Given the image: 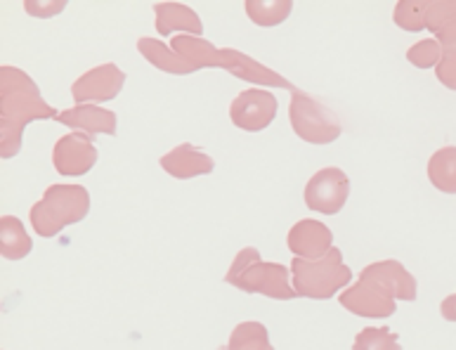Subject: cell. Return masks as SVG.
<instances>
[{
	"label": "cell",
	"mask_w": 456,
	"mask_h": 350,
	"mask_svg": "<svg viewBox=\"0 0 456 350\" xmlns=\"http://www.w3.org/2000/svg\"><path fill=\"white\" fill-rule=\"evenodd\" d=\"M416 280L402 263L379 261L360 273V280L347 287L338 303L353 315L386 320L395 313V301H416Z\"/></svg>",
	"instance_id": "6da1fadb"
},
{
	"label": "cell",
	"mask_w": 456,
	"mask_h": 350,
	"mask_svg": "<svg viewBox=\"0 0 456 350\" xmlns=\"http://www.w3.org/2000/svg\"><path fill=\"white\" fill-rule=\"evenodd\" d=\"M60 117L41 97V90L27 71L17 67L0 69V157L12 159L21 150V135L31 121Z\"/></svg>",
	"instance_id": "7a4b0ae2"
},
{
	"label": "cell",
	"mask_w": 456,
	"mask_h": 350,
	"mask_svg": "<svg viewBox=\"0 0 456 350\" xmlns=\"http://www.w3.org/2000/svg\"><path fill=\"white\" fill-rule=\"evenodd\" d=\"M171 48L175 50L177 55L183 57L184 64L190 74L199 69H208V67H216V69H225L232 76H237L241 81L258 83V85H270V88H284L289 93H296V85L289 83L284 76H280L274 69L265 67V64L256 62L251 57H246L244 53L232 48H216L213 43H208L201 36H175L171 43Z\"/></svg>",
	"instance_id": "3957f363"
},
{
	"label": "cell",
	"mask_w": 456,
	"mask_h": 350,
	"mask_svg": "<svg viewBox=\"0 0 456 350\" xmlns=\"http://www.w3.org/2000/svg\"><path fill=\"white\" fill-rule=\"evenodd\" d=\"M225 281L246 294H263L274 301H291L298 296L289 281V268L281 263H265L258 248L253 247L239 251L227 270Z\"/></svg>",
	"instance_id": "277c9868"
},
{
	"label": "cell",
	"mask_w": 456,
	"mask_h": 350,
	"mask_svg": "<svg viewBox=\"0 0 456 350\" xmlns=\"http://www.w3.org/2000/svg\"><path fill=\"white\" fill-rule=\"evenodd\" d=\"M90 211V194L81 185H50L31 207V225L45 240L60 234L64 227L81 223Z\"/></svg>",
	"instance_id": "5b68a950"
},
{
	"label": "cell",
	"mask_w": 456,
	"mask_h": 350,
	"mask_svg": "<svg viewBox=\"0 0 456 350\" xmlns=\"http://www.w3.org/2000/svg\"><path fill=\"white\" fill-rule=\"evenodd\" d=\"M350 280H353V270L343 263L341 248L336 247L317 261H307V258L291 261L293 289L296 294L305 298H314V301L331 298L336 291L346 289Z\"/></svg>",
	"instance_id": "8992f818"
},
{
	"label": "cell",
	"mask_w": 456,
	"mask_h": 350,
	"mask_svg": "<svg viewBox=\"0 0 456 350\" xmlns=\"http://www.w3.org/2000/svg\"><path fill=\"white\" fill-rule=\"evenodd\" d=\"M291 128L300 140L310 144H329L341 138V124L334 117V111L313 95H305L303 90L291 93Z\"/></svg>",
	"instance_id": "52a82bcc"
},
{
	"label": "cell",
	"mask_w": 456,
	"mask_h": 350,
	"mask_svg": "<svg viewBox=\"0 0 456 350\" xmlns=\"http://www.w3.org/2000/svg\"><path fill=\"white\" fill-rule=\"evenodd\" d=\"M347 194H350V180H347L346 173L341 168H322L307 180L305 185V204L307 208H313L317 213H324V216H334V213L341 211L346 207Z\"/></svg>",
	"instance_id": "ba28073f"
},
{
	"label": "cell",
	"mask_w": 456,
	"mask_h": 350,
	"mask_svg": "<svg viewBox=\"0 0 456 350\" xmlns=\"http://www.w3.org/2000/svg\"><path fill=\"white\" fill-rule=\"evenodd\" d=\"M274 117H277V97L270 90L248 88L239 93L230 104L232 124L241 131H265L274 121Z\"/></svg>",
	"instance_id": "9c48e42d"
},
{
	"label": "cell",
	"mask_w": 456,
	"mask_h": 350,
	"mask_svg": "<svg viewBox=\"0 0 456 350\" xmlns=\"http://www.w3.org/2000/svg\"><path fill=\"white\" fill-rule=\"evenodd\" d=\"M126 74L116 64H100L74 81L71 85V97L76 104L110 102L123 90Z\"/></svg>",
	"instance_id": "30bf717a"
},
{
	"label": "cell",
	"mask_w": 456,
	"mask_h": 350,
	"mask_svg": "<svg viewBox=\"0 0 456 350\" xmlns=\"http://www.w3.org/2000/svg\"><path fill=\"white\" fill-rule=\"evenodd\" d=\"M95 144L83 133H69L57 140L53 150V164L61 175H86L95 166Z\"/></svg>",
	"instance_id": "8fae6325"
},
{
	"label": "cell",
	"mask_w": 456,
	"mask_h": 350,
	"mask_svg": "<svg viewBox=\"0 0 456 350\" xmlns=\"http://www.w3.org/2000/svg\"><path fill=\"white\" fill-rule=\"evenodd\" d=\"M331 241L334 234L324 223L313 218L298 220L296 225L289 230L286 237V247L289 251L296 254V258H307V261H317L322 256H327L331 251Z\"/></svg>",
	"instance_id": "7c38bea8"
},
{
	"label": "cell",
	"mask_w": 456,
	"mask_h": 350,
	"mask_svg": "<svg viewBox=\"0 0 456 350\" xmlns=\"http://www.w3.org/2000/svg\"><path fill=\"white\" fill-rule=\"evenodd\" d=\"M57 124L67 126L74 133H83V135H116V114L110 110H104L100 104H74L71 110L61 111L55 118Z\"/></svg>",
	"instance_id": "4fadbf2b"
},
{
	"label": "cell",
	"mask_w": 456,
	"mask_h": 350,
	"mask_svg": "<svg viewBox=\"0 0 456 350\" xmlns=\"http://www.w3.org/2000/svg\"><path fill=\"white\" fill-rule=\"evenodd\" d=\"M159 164H161V168H164L168 175H173V178L177 180L208 175V173H213V168H216V161L190 142L177 144L175 150H171L168 154L161 157Z\"/></svg>",
	"instance_id": "5bb4252c"
},
{
	"label": "cell",
	"mask_w": 456,
	"mask_h": 350,
	"mask_svg": "<svg viewBox=\"0 0 456 350\" xmlns=\"http://www.w3.org/2000/svg\"><path fill=\"white\" fill-rule=\"evenodd\" d=\"M154 24H157L159 36H171L173 31H184L190 36L204 34V24L199 14L184 3H173V0H161L154 5Z\"/></svg>",
	"instance_id": "9a60e30c"
},
{
	"label": "cell",
	"mask_w": 456,
	"mask_h": 350,
	"mask_svg": "<svg viewBox=\"0 0 456 350\" xmlns=\"http://www.w3.org/2000/svg\"><path fill=\"white\" fill-rule=\"evenodd\" d=\"M34 241L24 230L20 218L14 216H3L0 218V254L7 261H20L24 256L31 254Z\"/></svg>",
	"instance_id": "2e32d148"
},
{
	"label": "cell",
	"mask_w": 456,
	"mask_h": 350,
	"mask_svg": "<svg viewBox=\"0 0 456 350\" xmlns=\"http://www.w3.org/2000/svg\"><path fill=\"white\" fill-rule=\"evenodd\" d=\"M426 28L436 36L443 48L456 43V0H428Z\"/></svg>",
	"instance_id": "e0dca14e"
},
{
	"label": "cell",
	"mask_w": 456,
	"mask_h": 350,
	"mask_svg": "<svg viewBox=\"0 0 456 350\" xmlns=\"http://www.w3.org/2000/svg\"><path fill=\"white\" fill-rule=\"evenodd\" d=\"M137 50H140V55H142L147 62L154 64L157 69L166 71V74H190L183 57L177 55L171 45H166L164 41H159V38H140V41H137Z\"/></svg>",
	"instance_id": "ac0fdd59"
},
{
	"label": "cell",
	"mask_w": 456,
	"mask_h": 350,
	"mask_svg": "<svg viewBox=\"0 0 456 350\" xmlns=\"http://www.w3.org/2000/svg\"><path fill=\"white\" fill-rule=\"evenodd\" d=\"M428 180L440 192L456 194V147H443L430 157Z\"/></svg>",
	"instance_id": "d6986e66"
},
{
	"label": "cell",
	"mask_w": 456,
	"mask_h": 350,
	"mask_svg": "<svg viewBox=\"0 0 456 350\" xmlns=\"http://www.w3.org/2000/svg\"><path fill=\"white\" fill-rule=\"evenodd\" d=\"M246 14L256 21L258 27H277L291 14V0H251L246 3Z\"/></svg>",
	"instance_id": "ffe728a7"
},
{
	"label": "cell",
	"mask_w": 456,
	"mask_h": 350,
	"mask_svg": "<svg viewBox=\"0 0 456 350\" xmlns=\"http://www.w3.org/2000/svg\"><path fill=\"white\" fill-rule=\"evenodd\" d=\"M227 350H274L267 337L265 324L241 322L230 334Z\"/></svg>",
	"instance_id": "44dd1931"
},
{
	"label": "cell",
	"mask_w": 456,
	"mask_h": 350,
	"mask_svg": "<svg viewBox=\"0 0 456 350\" xmlns=\"http://www.w3.org/2000/svg\"><path fill=\"white\" fill-rule=\"evenodd\" d=\"M393 20L404 31H423L426 21H428V0H402L395 5Z\"/></svg>",
	"instance_id": "7402d4cb"
},
{
	"label": "cell",
	"mask_w": 456,
	"mask_h": 350,
	"mask_svg": "<svg viewBox=\"0 0 456 350\" xmlns=\"http://www.w3.org/2000/svg\"><path fill=\"white\" fill-rule=\"evenodd\" d=\"M397 338L400 337L388 327H364L354 337L353 350H402Z\"/></svg>",
	"instance_id": "603a6c76"
},
{
	"label": "cell",
	"mask_w": 456,
	"mask_h": 350,
	"mask_svg": "<svg viewBox=\"0 0 456 350\" xmlns=\"http://www.w3.org/2000/svg\"><path fill=\"white\" fill-rule=\"evenodd\" d=\"M443 55H444V50L437 38H423V41L414 43V45L407 50L409 64H414V67H419V69L437 67L440 60H443Z\"/></svg>",
	"instance_id": "cb8c5ba5"
},
{
	"label": "cell",
	"mask_w": 456,
	"mask_h": 350,
	"mask_svg": "<svg viewBox=\"0 0 456 350\" xmlns=\"http://www.w3.org/2000/svg\"><path fill=\"white\" fill-rule=\"evenodd\" d=\"M436 76L444 88L456 90V50H444L443 60L436 67Z\"/></svg>",
	"instance_id": "d4e9b609"
},
{
	"label": "cell",
	"mask_w": 456,
	"mask_h": 350,
	"mask_svg": "<svg viewBox=\"0 0 456 350\" xmlns=\"http://www.w3.org/2000/svg\"><path fill=\"white\" fill-rule=\"evenodd\" d=\"M440 313H443L447 322H456V291L444 298L443 305H440Z\"/></svg>",
	"instance_id": "484cf974"
}]
</instances>
